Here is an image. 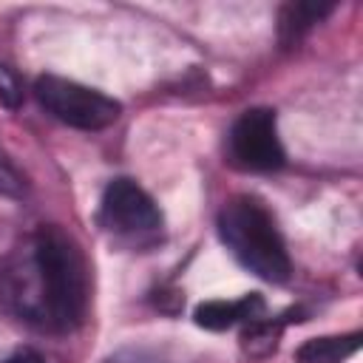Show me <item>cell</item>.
Listing matches in <instances>:
<instances>
[{"instance_id":"obj_1","label":"cell","mask_w":363,"mask_h":363,"mask_svg":"<svg viewBox=\"0 0 363 363\" xmlns=\"http://www.w3.org/2000/svg\"><path fill=\"white\" fill-rule=\"evenodd\" d=\"M0 303L43 332H71L88 312V267L74 238L40 224L0 267Z\"/></svg>"},{"instance_id":"obj_2","label":"cell","mask_w":363,"mask_h":363,"mask_svg":"<svg viewBox=\"0 0 363 363\" xmlns=\"http://www.w3.org/2000/svg\"><path fill=\"white\" fill-rule=\"evenodd\" d=\"M218 238L233 258L252 275L269 284H284L292 275L286 241L272 213L252 196H233L218 213Z\"/></svg>"},{"instance_id":"obj_5","label":"cell","mask_w":363,"mask_h":363,"mask_svg":"<svg viewBox=\"0 0 363 363\" xmlns=\"http://www.w3.org/2000/svg\"><path fill=\"white\" fill-rule=\"evenodd\" d=\"M227 156L241 170H252V173L278 170L284 164L286 153H284V145L278 136L275 111H269V108L244 111L227 133Z\"/></svg>"},{"instance_id":"obj_4","label":"cell","mask_w":363,"mask_h":363,"mask_svg":"<svg viewBox=\"0 0 363 363\" xmlns=\"http://www.w3.org/2000/svg\"><path fill=\"white\" fill-rule=\"evenodd\" d=\"M37 102L62 125L79 128V130H102L113 125L122 113V105L82 82L57 77V74H43L34 82Z\"/></svg>"},{"instance_id":"obj_8","label":"cell","mask_w":363,"mask_h":363,"mask_svg":"<svg viewBox=\"0 0 363 363\" xmlns=\"http://www.w3.org/2000/svg\"><path fill=\"white\" fill-rule=\"evenodd\" d=\"M335 6H323V3H309V0H298V3H286L278 14V40L284 45L298 43L315 23H320L323 17L332 14Z\"/></svg>"},{"instance_id":"obj_6","label":"cell","mask_w":363,"mask_h":363,"mask_svg":"<svg viewBox=\"0 0 363 363\" xmlns=\"http://www.w3.org/2000/svg\"><path fill=\"white\" fill-rule=\"evenodd\" d=\"M261 312H264L261 295H244L241 301H207V303H199L196 312H193V320L201 329L224 332V329H233L238 323H250V320L261 318Z\"/></svg>"},{"instance_id":"obj_7","label":"cell","mask_w":363,"mask_h":363,"mask_svg":"<svg viewBox=\"0 0 363 363\" xmlns=\"http://www.w3.org/2000/svg\"><path fill=\"white\" fill-rule=\"evenodd\" d=\"M360 340V332L309 337L295 349V363H346L352 354H357Z\"/></svg>"},{"instance_id":"obj_11","label":"cell","mask_w":363,"mask_h":363,"mask_svg":"<svg viewBox=\"0 0 363 363\" xmlns=\"http://www.w3.org/2000/svg\"><path fill=\"white\" fill-rule=\"evenodd\" d=\"M26 193V182L23 176L17 173V167L3 156L0 150V196H11V199H20Z\"/></svg>"},{"instance_id":"obj_12","label":"cell","mask_w":363,"mask_h":363,"mask_svg":"<svg viewBox=\"0 0 363 363\" xmlns=\"http://www.w3.org/2000/svg\"><path fill=\"white\" fill-rule=\"evenodd\" d=\"M0 363H45V360H43V354L34 352V349H17V352H11L9 357H3Z\"/></svg>"},{"instance_id":"obj_3","label":"cell","mask_w":363,"mask_h":363,"mask_svg":"<svg viewBox=\"0 0 363 363\" xmlns=\"http://www.w3.org/2000/svg\"><path fill=\"white\" fill-rule=\"evenodd\" d=\"M99 224L119 241L133 247H153L162 238V210L150 199V193L133 179H113L102 190L99 201Z\"/></svg>"},{"instance_id":"obj_10","label":"cell","mask_w":363,"mask_h":363,"mask_svg":"<svg viewBox=\"0 0 363 363\" xmlns=\"http://www.w3.org/2000/svg\"><path fill=\"white\" fill-rule=\"evenodd\" d=\"M20 102H23V85H20V77L9 68V65H3L0 62V105H6V108H20Z\"/></svg>"},{"instance_id":"obj_9","label":"cell","mask_w":363,"mask_h":363,"mask_svg":"<svg viewBox=\"0 0 363 363\" xmlns=\"http://www.w3.org/2000/svg\"><path fill=\"white\" fill-rule=\"evenodd\" d=\"M284 323L278 318H255L250 323H244L241 332V349L250 357H267L269 352H275L278 337H281Z\"/></svg>"}]
</instances>
